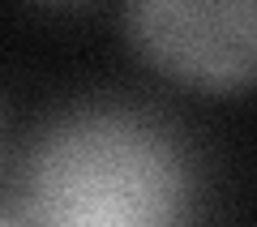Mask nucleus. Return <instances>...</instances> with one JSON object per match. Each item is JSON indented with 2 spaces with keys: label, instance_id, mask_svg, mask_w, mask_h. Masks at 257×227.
I'll list each match as a JSON object with an SVG mask.
<instances>
[{
  "label": "nucleus",
  "instance_id": "3",
  "mask_svg": "<svg viewBox=\"0 0 257 227\" xmlns=\"http://www.w3.org/2000/svg\"><path fill=\"white\" fill-rule=\"evenodd\" d=\"M0 227H9V223H0Z\"/></svg>",
  "mask_w": 257,
  "mask_h": 227
},
{
  "label": "nucleus",
  "instance_id": "1",
  "mask_svg": "<svg viewBox=\"0 0 257 227\" xmlns=\"http://www.w3.org/2000/svg\"><path fill=\"white\" fill-rule=\"evenodd\" d=\"M189 206L184 150L128 107L56 116L26 150L13 227H176Z\"/></svg>",
  "mask_w": 257,
  "mask_h": 227
},
{
  "label": "nucleus",
  "instance_id": "2",
  "mask_svg": "<svg viewBox=\"0 0 257 227\" xmlns=\"http://www.w3.org/2000/svg\"><path fill=\"white\" fill-rule=\"evenodd\" d=\"M124 30L159 73L193 90H240L257 77L253 0H138Z\"/></svg>",
  "mask_w": 257,
  "mask_h": 227
}]
</instances>
